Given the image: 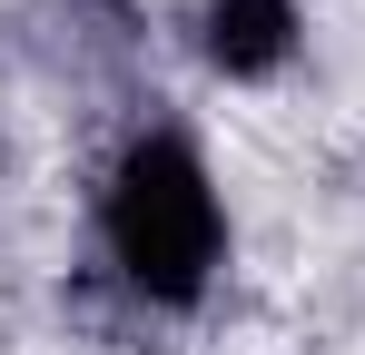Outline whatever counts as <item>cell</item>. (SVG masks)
<instances>
[{"instance_id": "6da1fadb", "label": "cell", "mask_w": 365, "mask_h": 355, "mask_svg": "<svg viewBox=\"0 0 365 355\" xmlns=\"http://www.w3.org/2000/svg\"><path fill=\"white\" fill-rule=\"evenodd\" d=\"M89 247H99V277L119 287V306L138 316H207V296L227 287V187L217 158L187 118H128L119 148L99 158L89 187Z\"/></svg>"}, {"instance_id": "7a4b0ae2", "label": "cell", "mask_w": 365, "mask_h": 355, "mask_svg": "<svg viewBox=\"0 0 365 355\" xmlns=\"http://www.w3.org/2000/svg\"><path fill=\"white\" fill-rule=\"evenodd\" d=\"M178 40L217 89H277L306 59V0H187Z\"/></svg>"}]
</instances>
